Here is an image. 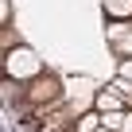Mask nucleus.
Returning a JSON list of instances; mask_svg holds the SVG:
<instances>
[{"label": "nucleus", "mask_w": 132, "mask_h": 132, "mask_svg": "<svg viewBox=\"0 0 132 132\" xmlns=\"http://www.w3.org/2000/svg\"><path fill=\"white\" fill-rule=\"evenodd\" d=\"M43 70H47L43 58H39L27 43H12V47H4V78H12V82L27 86V82H35Z\"/></svg>", "instance_id": "f257e3e1"}, {"label": "nucleus", "mask_w": 132, "mask_h": 132, "mask_svg": "<svg viewBox=\"0 0 132 132\" xmlns=\"http://www.w3.org/2000/svg\"><path fill=\"white\" fill-rule=\"evenodd\" d=\"M27 117L35 120V128L39 132H74V113H70V105H66V97L62 101H54V105H39V109H27Z\"/></svg>", "instance_id": "f03ea898"}, {"label": "nucleus", "mask_w": 132, "mask_h": 132, "mask_svg": "<svg viewBox=\"0 0 132 132\" xmlns=\"http://www.w3.org/2000/svg\"><path fill=\"white\" fill-rule=\"evenodd\" d=\"M66 93H62V82L54 78V74H39L35 82H27L23 86V101H27V109H39V105H54V101H62Z\"/></svg>", "instance_id": "7ed1b4c3"}, {"label": "nucleus", "mask_w": 132, "mask_h": 132, "mask_svg": "<svg viewBox=\"0 0 132 132\" xmlns=\"http://www.w3.org/2000/svg\"><path fill=\"white\" fill-rule=\"evenodd\" d=\"M105 39L117 58H132V20H105Z\"/></svg>", "instance_id": "20e7f679"}, {"label": "nucleus", "mask_w": 132, "mask_h": 132, "mask_svg": "<svg viewBox=\"0 0 132 132\" xmlns=\"http://www.w3.org/2000/svg\"><path fill=\"white\" fill-rule=\"evenodd\" d=\"M132 101L117 89V82H109V86H101L97 93H93V109L97 113H120V109H128Z\"/></svg>", "instance_id": "39448f33"}, {"label": "nucleus", "mask_w": 132, "mask_h": 132, "mask_svg": "<svg viewBox=\"0 0 132 132\" xmlns=\"http://www.w3.org/2000/svg\"><path fill=\"white\" fill-rule=\"evenodd\" d=\"M105 20H132V0H101Z\"/></svg>", "instance_id": "423d86ee"}, {"label": "nucleus", "mask_w": 132, "mask_h": 132, "mask_svg": "<svg viewBox=\"0 0 132 132\" xmlns=\"http://www.w3.org/2000/svg\"><path fill=\"white\" fill-rule=\"evenodd\" d=\"M97 128H101V113H97V109H89L86 117L74 120V132H97Z\"/></svg>", "instance_id": "0eeeda50"}, {"label": "nucleus", "mask_w": 132, "mask_h": 132, "mask_svg": "<svg viewBox=\"0 0 132 132\" xmlns=\"http://www.w3.org/2000/svg\"><path fill=\"white\" fill-rule=\"evenodd\" d=\"M12 27V0H0V31Z\"/></svg>", "instance_id": "6e6552de"}, {"label": "nucleus", "mask_w": 132, "mask_h": 132, "mask_svg": "<svg viewBox=\"0 0 132 132\" xmlns=\"http://www.w3.org/2000/svg\"><path fill=\"white\" fill-rule=\"evenodd\" d=\"M117 132H132V105L120 113V128H117Z\"/></svg>", "instance_id": "1a4fd4ad"}, {"label": "nucleus", "mask_w": 132, "mask_h": 132, "mask_svg": "<svg viewBox=\"0 0 132 132\" xmlns=\"http://www.w3.org/2000/svg\"><path fill=\"white\" fill-rule=\"evenodd\" d=\"M117 74H120V78H128V82H132V58H120V66H117Z\"/></svg>", "instance_id": "9d476101"}, {"label": "nucleus", "mask_w": 132, "mask_h": 132, "mask_svg": "<svg viewBox=\"0 0 132 132\" xmlns=\"http://www.w3.org/2000/svg\"><path fill=\"white\" fill-rule=\"evenodd\" d=\"M97 132H113V128H105V124H101V128H97Z\"/></svg>", "instance_id": "9b49d317"}]
</instances>
